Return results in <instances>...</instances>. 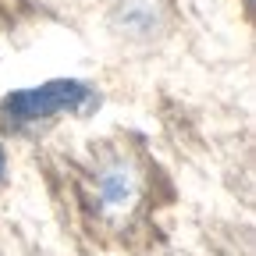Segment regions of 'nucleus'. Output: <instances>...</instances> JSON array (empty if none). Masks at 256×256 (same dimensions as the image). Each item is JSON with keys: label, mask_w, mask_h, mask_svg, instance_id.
Wrapping results in <instances>:
<instances>
[{"label": "nucleus", "mask_w": 256, "mask_h": 256, "mask_svg": "<svg viewBox=\"0 0 256 256\" xmlns=\"http://www.w3.org/2000/svg\"><path fill=\"white\" fill-rule=\"evenodd\" d=\"M96 196H100V203L110 206V210H124L139 196L136 168L124 164V160H110L107 168H100V174H96Z\"/></svg>", "instance_id": "2"}, {"label": "nucleus", "mask_w": 256, "mask_h": 256, "mask_svg": "<svg viewBox=\"0 0 256 256\" xmlns=\"http://www.w3.org/2000/svg\"><path fill=\"white\" fill-rule=\"evenodd\" d=\"M242 4H246V8H249V11H252V0H242Z\"/></svg>", "instance_id": "4"}, {"label": "nucleus", "mask_w": 256, "mask_h": 256, "mask_svg": "<svg viewBox=\"0 0 256 256\" xmlns=\"http://www.w3.org/2000/svg\"><path fill=\"white\" fill-rule=\"evenodd\" d=\"M100 107V92L82 78H54L32 89L8 92L0 100V128L8 136H25L40 124L57 121L60 114H89Z\"/></svg>", "instance_id": "1"}, {"label": "nucleus", "mask_w": 256, "mask_h": 256, "mask_svg": "<svg viewBox=\"0 0 256 256\" xmlns=\"http://www.w3.org/2000/svg\"><path fill=\"white\" fill-rule=\"evenodd\" d=\"M8 182V150H4V142H0V185Z\"/></svg>", "instance_id": "3"}]
</instances>
